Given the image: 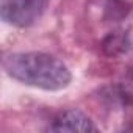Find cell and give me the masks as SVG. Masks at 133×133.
<instances>
[{
	"label": "cell",
	"mask_w": 133,
	"mask_h": 133,
	"mask_svg": "<svg viewBox=\"0 0 133 133\" xmlns=\"http://www.w3.org/2000/svg\"><path fill=\"white\" fill-rule=\"evenodd\" d=\"M49 2L50 0H2V19L19 28L30 27L41 19Z\"/></svg>",
	"instance_id": "obj_2"
},
{
	"label": "cell",
	"mask_w": 133,
	"mask_h": 133,
	"mask_svg": "<svg viewBox=\"0 0 133 133\" xmlns=\"http://www.w3.org/2000/svg\"><path fill=\"white\" fill-rule=\"evenodd\" d=\"M5 72L28 86L58 91L71 83V72L63 61L42 52H16L3 58Z\"/></svg>",
	"instance_id": "obj_1"
},
{
	"label": "cell",
	"mask_w": 133,
	"mask_h": 133,
	"mask_svg": "<svg viewBox=\"0 0 133 133\" xmlns=\"http://www.w3.org/2000/svg\"><path fill=\"white\" fill-rule=\"evenodd\" d=\"M52 131H72V133H89L96 131V125L92 121L78 110H69L61 113L50 127Z\"/></svg>",
	"instance_id": "obj_3"
}]
</instances>
